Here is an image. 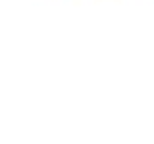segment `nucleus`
Returning a JSON list of instances; mask_svg holds the SVG:
<instances>
[]
</instances>
